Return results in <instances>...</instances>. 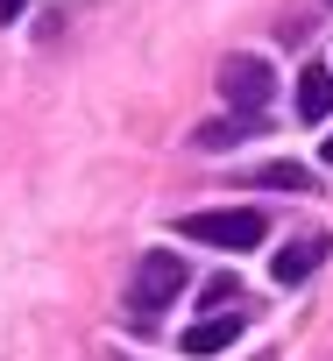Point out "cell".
<instances>
[{"mask_svg": "<svg viewBox=\"0 0 333 361\" xmlns=\"http://www.w3.org/2000/svg\"><path fill=\"white\" fill-rule=\"evenodd\" d=\"M178 234H185V241H206V248H234V255H248V248L270 241V220H262L255 206H213V213L178 220Z\"/></svg>", "mask_w": 333, "mask_h": 361, "instance_id": "1", "label": "cell"}, {"mask_svg": "<svg viewBox=\"0 0 333 361\" xmlns=\"http://www.w3.org/2000/svg\"><path fill=\"white\" fill-rule=\"evenodd\" d=\"M185 283H192V269H185L171 248H149V255L135 262V283H128V312H135V319H156L163 305H178V298H185Z\"/></svg>", "mask_w": 333, "mask_h": 361, "instance_id": "2", "label": "cell"}, {"mask_svg": "<svg viewBox=\"0 0 333 361\" xmlns=\"http://www.w3.org/2000/svg\"><path fill=\"white\" fill-rule=\"evenodd\" d=\"M270 92H277V71H270L262 57H227V64H220V99H227V106L262 114Z\"/></svg>", "mask_w": 333, "mask_h": 361, "instance_id": "3", "label": "cell"}, {"mask_svg": "<svg viewBox=\"0 0 333 361\" xmlns=\"http://www.w3.org/2000/svg\"><path fill=\"white\" fill-rule=\"evenodd\" d=\"M326 255H333V241H326V234H305V241H284V248H277V262H270V276H277V283L291 290V283H305V276H312V269H319Z\"/></svg>", "mask_w": 333, "mask_h": 361, "instance_id": "4", "label": "cell"}, {"mask_svg": "<svg viewBox=\"0 0 333 361\" xmlns=\"http://www.w3.org/2000/svg\"><path fill=\"white\" fill-rule=\"evenodd\" d=\"M234 333H241V312H234V319H227V312H206L192 333H178V347L206 361V354H227V347H234Z\"/></svg>", "mask_w": 333, "mask_h": 361, "instance_id": "5", "label": "cell"}, {"mask_svg": "<svg viewBox=\"0 0 333 361\" xmlns=\"http://www.w3.org/2000/svg\"><path fill=\"white\" fill-rule=\"evenodd\" d=\"M333 114V71H298V121H326Z\"/></svg>", "mask_w": 333, "mask_h": 361, "instance_id": "6", "label": "cell"}, {"mask_svg": "<svg viewBox=\"0 0 333 361\" xmlns=\"http://www.w3.org/2000/svg\"><path fill=\"white\" fill-rule=\"evenodd\" d=\"M255 185H270V192H312L319 177L305 163H255Z\"/></svg>", "mask_w": 333, "mask_h": 361, "instance_id": "7", "label": "cell"}, {"mask_svg": "<svg viewBox=\"0 0 333 361\" xmlns=\"http://www.w3.org/2000/svg\"><path fill=\"white\" fill-rule=\"evenodd\" d=\"M22 8H29V0H0V29H8V22H15Z\"/></svg>", "mask_w": 333, "mask_h": 361, "instance_id": "8", "label": "cell"}, {"mask_svg": "<svg viewBox=\"0 0 333 361\" xmlns=\"http://www.w3.org/2000/svg\"><path fill=\"white\" fill-rule=\"evenodd\" d=\"M319 156H326V163H333V135H326V149H319Z\"/></svg>", "mask_w": 333, "mask_h": 361, "instance_id": "9", "label": "cell"}, {"mask_svg": "<svg viewBox=\"0 0 333 361\" xmlns=\"http://www.w3.org/2000/svg\"><path fill=\"white\" fill-rule=\"evenodd\" d=\"M326 8H333V0H326Z\"/></svg>", "mask_w": 333, "mask_h": 361, "instance_id": "10", "label": "cell"}]
</instances>
